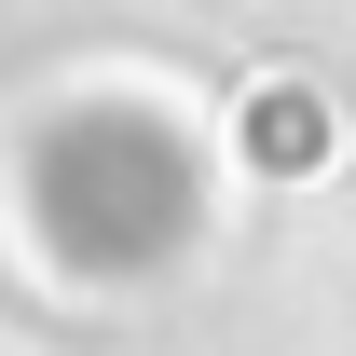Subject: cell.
Returning <instances> with one entry per match:
<instances>
[{
	"instance_id": "cell-1",
	"label": "cell",
	"mask_w": 356,
	"mask_h": 356,
	"mask_svg": "<svg viewBox=\"0 0 356 356\" xmlns=\"http://www.w3.org/2000/svg\"><path fill=\"white\" fill-rule=\"evenodd\" d=\"M261 151H274V165H302V178H315L329 151H343V124H329L315 96H288V83H274V96H261Z\"/></svg>"
}]
</instances>
